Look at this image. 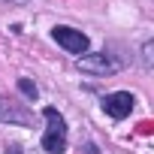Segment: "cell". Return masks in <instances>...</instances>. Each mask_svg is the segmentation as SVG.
Returning <instances> with one entry per match:
<instances>
[{
    "label": "cell",
    "instance_id": "1",
    "mask_svg": "<svg viewBox=\"0 0 154 154\" xmlns=\"http://www.w3.org/2000/svg\"><path fill=\"white\" fill-rule=\"evenodd\" d=\"M51 36H54L57 45H63V48L72 51V54H85V51H88V36H85L82 30H72V27H54Z\"/></svg>",
    "mask_w": 154,
    "mask_h": 154
},
{
    "label": "cell",
    "instance_id": "2",
    "mask_svg": "<svg viewBox=\"0 0 154 154\" xmlns=\"http://www.w3.org/2000/svg\"><path fill=\"white\" fill-rule=\"evenodd\" d=\"M103 109H106L112 118H127V115H130V109H133V97H130L127 91L109 94V97L103 100Z\"/></svg>",
    "mask_w": 154,
    "mask_h": 154
},
{
    "label": "cell",
    "instance_id": "3",
    "mask_svg": "<svg viewBox=\"0 0 154 154\" xmlns=\"http://www.w3.org/2000/svg\"><path fill=\"white\" fill-rule=\"evenodd\" d=\"M79 66L85 72H112L115 63L106 57V54H88V57H79Z\"/></svg>",
    "mask_w": 154,
    "mask_h": 154
},
{
    "label": "cell",
    "instance_id": "4",
    "mask_svg": "<svg viewBox=\"0 0 154 154\" xmlns=\"http://www.w3.org/2000/svg\"><path fill=\"white\" fill-rule=\"evenodd\" d=\"M0 118L3 121H15V124H27L30 121V115L24 112V109H18V106H6V100H0Z\"/></svg>",
    "mask_w": 154,
    "mask_h": 154
},
{
    "label": "cell",
    "instance_id": "5",
    "mask_svg": "<svg viewBox=\"0 0 154 154\" xmlns=\"http://www.w3.org/2000/svg\"><path fill=\"white\" fill-rule=\"evenodd\" d=\"M42 115H45V121H48V133H51V136H63V133H66V124H63V118L57 115V109L48 106Z\"/></svg>",
    "mask_w": 154,
    "mask_h": 154
},
{
    "label": "cell",
    "instance_id": "6",
    "mask_svg": "<svg viewBox=\"0 0 154 154\" xmlns=\"http://www.w3.org/2000/svg\"><path fill=\"white\" fill-rule=\"evenodd\" d=\"M42 148H45V151L60 154V151L66 148V139H63V136H51V133H45V136H42Z\"/></svg>",
    "mask_w": 154,
    "mask_h": 154
},
{
    "label": "cell",
    "instance_id": "7",
    "mask_svg": "<svg viewBox=\"0 0 154 154\" xmlns=\"http://www.w3.org/2000/svg\"><path fill=\"white\" fill-rule=\"evenodd\" d=\"M18 88H21V94H24V97L36 100V85H33L30 79H18Z\"/></svg>",
    "mask_w": 154,
    "mask_h": 154
},
{
    "label": "cell",
    "instance_id": "8",
    "mask_svg": "<svg viewBox=\"0 0 154 154\" xmlns=\"http://www.w3.org/2000/svg\"><path fill=\"white\" fill-rule=\"evenodd\" d=\"M0 3H27V0H0Z\"/></svg>",
    "mask_w": 154,
    "mask_h": 154
}]
</instances>
